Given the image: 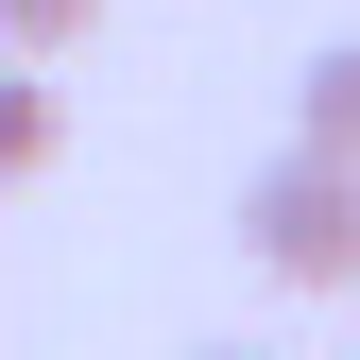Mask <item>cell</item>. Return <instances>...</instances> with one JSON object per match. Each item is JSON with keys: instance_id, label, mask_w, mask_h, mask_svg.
Listing matches in <instances>:
<instances>
[{"instance_id": "obj_1", "label": "cell", "mask_w": 360, "mask_h": 360, "mask_svg": "<svg viewBox=\"0 0 360 360\" xmlns=\"http://www.w3.org/2000/svg\"><path fill=\"white\" fill-rule=\"evenodd\" d=\"M240 240H257V275H275V292H343V275H360V172L292 138V155L240 189Z\"/></svg>"}, {"instance_id": "obj_6", "label": "cell", "mask_w": 360, "mask_h": 360, "mask_svg": "<svg viewBox=\"0 0 360 360\" xmlns=\"http://www.w3.org/2000/svg\"><path fill=\"white\" fill-rule=\"evenodd\" d=\"M343 292H360V275H343Z\"/></svg>"}, {"instance_id": "obj_3", "label": "cell", "mask_w": 360, "mask_h": 360, "mask_svg": "<svg viewBox=\"0 0 360 360\" xmlns=\"http://www.w3.org/2000/svg\"><path fill=\"white\" fill-rule=\"evenodd\" d=\"M292 103H309V155H343V172H360V34H343V52H309Z\"/></svg>"}, {"instance_id": "obj_4", "label": "cell", "mask_w": 360, "mask_h": 360, "mask_svg": "<svg viewBox=\"0 0 360 360\" xmlns=\"http://www.w3.org/2000/svg\"><path fill=\"white\" fill-rule=\"evenodd\" d=\"M103 34V0H0V52L18 69H52V52H86Z\"/></svg>"}, {"instance_id": "obj_2", "label": "cell", "mask_w": 360, "mask_h": 360, "mask_svg": "<svg viewBox=\"0 0 360 360\" xmlns=\"http://www.w3.org/2000/svg\"><path fill=\"white\" fill-rule=\"evenodd\" d=\"M52 138H69V103H52L18 52H0V189H18V172H52Z\"/></svg>"}, {"instance_id": "obj_5", "label": "cell", "mask_w": 360, "mask_h": 360, "mask_svg": "<svg viewBox=\"0 0 360 360\" xmlns=\"http://www.w3.org/2000/svg\"><path fill=\"white\" fill-rule=\"evenodd\" d=\"M223 360H275V343H223Z\"/></svg>"}]
</instances>
